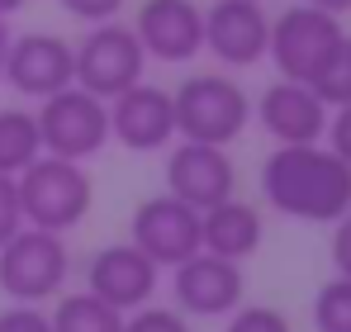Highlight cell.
<instances>
[{"label": "cell", "mask_w": 351, "mask_h": 332, "mask_svg": "<svg viewBox=\"0 0 351 332\" xmlns=\"http://www.w3.org/2000/svg\"><path fill=\"white\" fill-rule=\"evenodd\" d=\"M304 5H318V10H328V14H337V19L351 10V0H304Z\"/></svg>", "instance_id": "obj_30"}, {"label": "cell", "mask_w": 351, "mask_h": 332, "mask_svg": "<svg viewBox=\"0 0 351 332\" xmlns=\"http://www.w3.org/2000/svg\"><path fill=\"white\" fill-rule=\"evenodd\" d=\"M271 48V14L266 0H214L204 10V53H214L219 67L242 71L266 62Z\"/></svg>", "instance_id": "obj_11"}, {"label": "cell", "mask_w": 351, "mask_h": 332, "mask_svg": "<svg viewBox=\"0 0 351 332\" xmlns=\"http://www.w3.org/2000/svg\"><path fill=\"white\" fill-rule=\"evenodd\" d=\"M86 289L95 299H105L110 309H119V313H133V309L152 304V294H157V266L133 242H114V247H100L86 261Z\"/></svg>", "instance_id": "obj_16"}, {"label": "cell", "mask_w": 351, "mask_h": 332, "mask_svg": "<svg viewBox=\"0 0 351 332\" xmlns=\"http://www.w3.org/2000/svg\"><path fill=\"white\" fill-rule=\"evenodd\" d=\"M24 5H29V0H0V19H14Z\"/></svg>", "instance_id": "obj_31"}, {"label": "cell", "mask_w": 351, "mask_h": 332, "mask_svg": "<svg viewBox=\"0 0 351 332\" xmlns=\"http://www.w3.org/2000/svg\"><path fill=\"white\" fill-rule=\"evenodd\" d=\"M313 86V95L328 105V110H342V105H351V34L332 48V57L318 67V76L308 81Z\"/></svg>", "instance_id": "obj_20"}, {"label": "cell", "mask_w": 351, "mask_h": 332, "mask_svg": "<svg viewBox=\"0 0 351 332\" xmlns=\"http://www.w3.org/2000/svg\"><path fill=\"white\" fill-rule=\"evenodd\" d=\"M342 38H347V29H342L337 14H328V10L299 0V5L280 10V14L271 19V48H266V57H271V67H276L285 81H304V86H308Z\"/></svg>", "instance_id": "obj_6"}, {"label": "cell", "mask_w": 351, "mask_h": 332, "mask_svg": "<svg viewBox=\"0 0 351 332\" xmlns=\"http://www.w3.org/2000/svg\"><path fill=\"white\" fill-rule=\"evenodd\" d=\"M133 34L147 62H195L204 53V5L195 0H143L133 14Z\"/></svg>", "instance_id": "obj_13"}, {"label": "cell", "mask_w": 351, "mask_h": 332, "mask_svg": "<svg viewBox=\"0 0 351 332\" xmlns=\"http://www.w3.org/2000/svg\"><path fill=\"white\" fill-rule=\"evenodd\" d=\"M176 105V138L228 147L252 123V95L228 71H195L171 91Z\"/></svg>", "instance_id": "obj_2"}, {"label": "cell", "mask_w": 351, "mask_h": 332, "mask_svg": "<svg viewBox=\"0 0 351 332\" xmlns=\"http://www.w3.org/2000/svg\"><path fill=\"white\" fill-rule=\"evenodd\" d=\"M223 332H294L276 304H237L223 318Z\"/></svg>", "instance_id": "obj_22"}, {"label": "cell", "mask_w": 351, "mask_h": 332, "mask_svg": "<svg viewBox=\"0 0 351 332\" xmlns=\"http://www.w3.org/2000/svg\"><path fill=\"white\" fill-rule=\"evenodd\" d=\"M53 332H123V313L90 289H62L53 299Z\"/></svg>", "instance_id": "obj_19"}, {"label": "cell", "mask_w": 351, "mask_h": 332, "mask_svg": "<svg viewBox=\"0 0 351 332\" xmlns=\"http://www.w3.org/2000/svg\"><path fill=\"white\" fill-rule=\"evenodd\" d=\"M38 133H43V152L66 157V162H90L110 147V100L66 86L58 95L38 100Z\"/></svg>", "instance_id": "obj_5"}, {"label": "cell", "mask_w": 351, "mask_h": 332, "mask_svg": "<svg viewBox=\"0 0 351 332\" xmlns=\"http://www.w3.org/2000/svg\"><path fill=\"white\" fill-rule=\"evenodd\" d=\"M10 43H14V29H10V19H0V86H5V57H10Z\"/></svg>", "instance_id": "obj_29"}, {"label": "cell", "mask_w": 351, "mask_h": 332, "mask_svg": "<svg viewBox=\"0 0 351 332\" xmlns=\"http://www.w3.org/2000/svg\"><path fill=\"white\" fill-rule=\"evenodd\" d=\"M71 280V247L62 233L19 228L0 247V294L10 304H53Z\"/></svg>", "instance_id": "obj_4"}, {"label": "cell", "mask_w": 351, "mask_h": 332, "mask_svg": "<svg viewBox=\"0 0 351 332\" xmlns=\"http://www.w3.org/2000/svg\"><path fill=\"white\" fill-rule=\"evenodd\" d=\"M332 271L351 280V209L332 223Z\"/></svg>", "instance_id": "obj_28"}, {"label": "cell", "mask_w": 351, "mask_h": 332, "mask_svg": "<svg viewBox=\"0 0 351 332\" xmlns=\"http://www.w3.org/2000/svg\"><path fill=\"white\" fill-rule=\"evenodd\" d=\"M167 195H176L190 209H214L223 200L237 195V166L228 157V147L214 143H190L180 138L167 152Z\"/></svg>", "instance_id": "obj_10"}, {"label": "cell", "mask_w": 351, "mask_h": 332, "mask_svg": "<svg viewBox=\"0 0 351 332\" xmlns=\"http://www.w3.org/2000/svg\"><path fill=\"white\" fill-rule=\"evenodd\" d=\"M5 86L24 100H48L66 86H76V48L48 29L14 34L10 57H5Z\"/></svg>", "instance_id": "obj_9"}, {"label": "cell", "mask_w": 351, "mask_h": 332, "mask_svg": "<svg viewBox=\"0 0 351 332\" xmlns=\"http://www.w3.org/2000/svg\"><path fill=\"white\" fill-rule=\"evenodd\" d=\"M128 242L157 266V271H171L180 261H190L199 252V209L180 204L176 195H147L138 209H133V223H128Z\"/></svg>", "instance_id": "obj_8"}, {"label": "cell", "mask_w": 351, "mask_h": 332, "mask_svg": "<svg viewBox=\"0 0 351 332\" xmlns=\"http://www.w3.org/2000/svg\"><path fill=\"white\" fill-rule=\"evenodd\" d=\"M247 294L242 261H223L209 252H195L190 261L171 266V299L185 318H228Z\"/></svg>", "instance_id": "obj_12"}, {"label": "cell", "mask_w": 351, "mask_h": 332, "mask_svg": "<svg viewBox=\"0 0 351 332\" xmlns=\"http://www.w3.org/2000/svg\"><path fill=\"white\" fill-rule=\"evenodd\" d=\"M43 157V133H38V114L24 105H5L0 110V176H19L24 166Z\"/></svg>", "instance_id": "obj_18"}, {"label": "cell", "mask_w": 351, "mask_h": 332, "mask_svg": "<svg viewBox=\"0 0 351 332\" xmlns=\"http://www.w3.org/2000/svg\"><path fill=\"white\" fill-rule=\"evenodd\" d=\"M323 143L351 166V105H342V110L328 114V133H323Z\"/></svg>", "instance_id": "obj_27"}, {"label": "cell", "mask_w": 351, "mask_h": 332, "mask_svg": "<svg viewBox=\"0 0 351 332\" xmlns=\"http://www.w3.org/2000/svg\"><path fill=\"white\" fill-rule=\"evenodd\" d=\"M123 332H195V328L176 304L171 309L167 304H143V309L123 313Z\"/></svg>", "instance_id": "obj_23"}, {"label": "cell", "mask_w": 351, "mask_h": 332, "mask_svg": "<svg viewBox=\"0 0 351 332\" xmlns=\"http://www.w3.org/2000/svg\"><path fill=\"white\" fill-rule=\"evenodd\" d=\"M19 204H24V223L43 228V233H71L76 223H86L90 204H95V180L86 176V162H66V157H38L24 166L19 176Z\"/></svg>", "instance_id": "obj_3"}, {"label": "cell", "mask_w": 351, "mask_h": 332, "mask_svg": "<svg viewBox=\"0 0 351 332\" xmlns=\"http://www.w3.org/2000/svg\"><path fill=\"white\" fill-rule=\"evenodd\" d=\"M58 5L81 24H105V19H119V10L128 0H58Z\"/></svg>", "instance_id": "obj_26"}, {"label": "cell", "mask_w": 351, "mask_h": 332, "mask_svg": "<svg viewBox=\"0 0 351 332\" xmlns=\"http://www.w3.org/2000/svg\"><path fill=\"white\" fill-rule=\"evenodd\" d=\"M266 237V223H261V209L247 204V200H223L214 209L199 214V252L209 257H223V261H247Z\"/></svg>", "instance_id": "obj_17"}, {"label": "cell", "mask_w": 351, "mask_h": 332, "mask_svg": "<svg viewBox=\"0 0 351 332\" xmlns=\"http://www.w3.org/2000/svg\"><path fill=\"white\" fill-rule=\"evenodd\" d=\"M256 123L276 138V147H294V143H323L328 133V105L313 95V86L304 81H271L256 100H252Z\"/></svg>", "instance_id": "obj_15"}, {"label": "cell", "mask_w": 351, "mask_h": 332, "mask_svg": "<svg viewBox=\"0 0 351 332\" xmlns=\"http://www.w3.org/2000/svg\"><path fill=\"white\" fill-rule=\"evenodd\" d=\"M0 332H53V318L43 313V304H10L0 313Z\"/></svg>", "instance_id": "obj_25"}, {"label": "cell", "mask_w": 351, "mask_h": 332, "mask_svg": "<svg viewBox=\"0 0 351 332\" xmlns=\"http://www.w3.org/2000/svg\"><path fill=\"white\" fill-rule=\"evenodd\" d=\"M110 143L128 152H162L176 143V105L171 91L138 81L110 100Z\"/></svg>", "instance_id": "obj_14"}, {"label": "cell", "mask_w": 351, "mask_h": 332, "mask_svg": "<svg viewBox=\"0 0 351 332\" xmlns=\"http://www.w3.org/2000/svg\"><path fill=\"white\" fill-rule=\"evenodd\" d=\"M24 228V204H19V180L0 176V247Z\"/></svg>", "instance_id": "obj_24"}, {"label": "cell", "mask_w": 351, "mask_h": 332, "mask_svg": "<svg viewBox=\"0 0 351 332\" xmlns=\"http://www.w3.org/2000/svg\"><path fill=\"white\" fill-rule=\"evenodd\" d=\"M313 328L318 332H351V280L332 276L313 294Z\"/></svg>", "instance_id": "obj_21"}, {"label": "cell", "mask_w": 351, "mask_h": 332, "mask_svg": "<svg viewBox=\"0 0 351 332\" xmlns=\"http://www.w3.org/2000/svg\"><path fill=\"white\" fill-rule=\"evenodd\" d=\"M71 48H76V86L100 100H114L147 76V53H143L133 24H114V19L90 24L81 34V43H71Z\"/></svg>", "instance_id": "obj_7"}, {"label": "cell", "mask_w": 351, "mask_h": 332, "mask_svg": "<svg viewBox=\"0 0 351 332\" xmlns=\"http://www.w3.org/2000/svg\"><path fill=\"white\" fill-rule=\"evenodd\" d=\"M261 200L294 223H337L351 209V166L328 143L271 147L261 162Z\"/></svg>", "instance_id": "obj_1"}]
</instances>
